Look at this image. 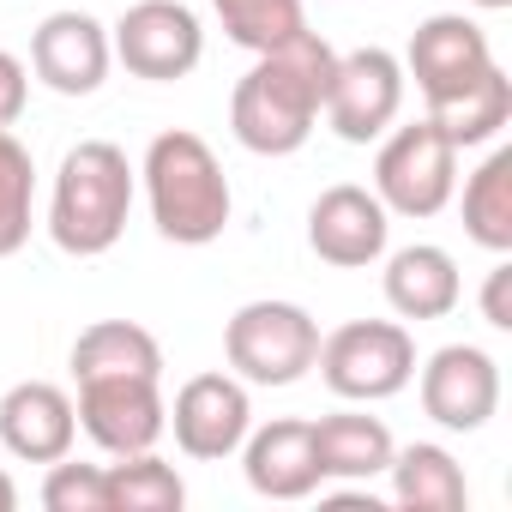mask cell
Here are the masks:
<instances>
[{"label": "cell", "instance_id": "8fae6325", "mask_svg": "<svg viewBox=\"0 0 512 512\" xmlns=\"http://www.w3.org/2000/svg\"><path fill=\"white\" fill-rule=\"evenodd\" d=\"M422 410L452 428V434H476L494 410H500V368L488 350L476 344H446L428 356L422 368Z\"/></svg>", "mask_w": 512, "mask_h": 512}, {"label": "cell", "instance_id": "2e32d148", "mask_svg": "<svg viewBox=\"0 0 512 512\" xmlns=\"http://www.w3.org/2000/svg\"><path fill=\"white\" fill-rule=\"evenodd\" d=\"M241 470L247 488L266 494V500H308L320 488V464H314V422H266V428H247L241 440Z\"/></svg>", "mask_w": 512, "mask_h": 512}, {"label": "cell", "instance_id": "5b68a950", "mask_svg": "<svg viewBox=\"0 0 512 512\" xmlns=\"http://www.w3.org/2000/svg\"><path fill=\"white\" fill-rule=\"evenodd\" d=\"M314 368L338 398L374 404V398H398L416 380V344L398 320H350L332 338H320Z\"/></svg>", "mask_w": 512, "mask_h": 512}, {"label": "cell", "instance_id": "83f0119b", "mask_svg": "<svg viewBox=\"0 0 512 512\" xmlns=\"http://www.w3.org/2000/svg\"><path fill=\"white\" fill-rule=\"evenodd\" d=\"M482 320L494 326V332H512V266L500 260L494 272H488V284H482Z\"/></svg>", "mask_w": 512, "mask_h": 512}, {"label": "cell", "instance_id": "44dd1931", "mask_svg": "<svg viewBox=\"0 0 512 512\" xmlns=\"http://www.w3.org/2000/svg\"><path fill=\"white\" fill-rule=\"evenodd\" d=\"M428 121L452 139V145H488L506 121H512V79L500 67H482L464 91H452L446 103H428Z\"/></svg>", "mask_w": 512, "mask_h": 512}, {"label": "cell", "instance_id": "7402d4cb", "mask_svg": "<svg viewBox=\"0 0 512 512\" xmlns=\"http://www.w3.org/2000/svg\"><path fill=\"white\" fill-rule=\"evenodd\" d=\"M464 229L488 253H512V145L488 151V163L464 181Z\"/></svg>", "mask_w": 512, "mask_h": 512}, {"label": "cell", "instance_id": "d4e9b609", "mask_svg": "<svg viewBox=\"0 0 512 512\" xmlns=\"http://www.w3.org/2000/svg\"><path fill=\"white\" fill-rule=\"evenodd\" d=\"M31 193H37V169L31 151L0 127V260L25 247L31 235Z\"/></svg>", "mask_w": 512, "mask_h": 512}, {"label": "cell", "instance_id": "4fadbf2b", "mask_svg": "<svg viewBox=\"0 0 512 512\" xmlns=\"http://www.w3.org/2000/svg\"><path fill=\"white\" fill-rule=\"evenodd\" d=\"M109 61H115L109 31L91 13H49L31 37V67L61 97H91L109 79Z\"/></svg>", "mask_w": 512, "mask_h": 512}, {"label": "cell", "instance_id": "f1b7e54d", "mask_svg": "<svg viewBox=\"0 0 512 512\" xmlns=\"http://www.w3.org/2000/svg\"><path fill=\"white\" fill-rule=\"evenodd\" d=\"M13 506H19V488H13L7 470H0V512H13Z\"/></svg>", "mask_w": 512, "mask_h": 512}, {"label": "cell", "instance_id": "6da1fadb", "mask_svg": "<svg viewBox=\"0 0 512 512\" xmlns=\"http://www.w3.org/2000/svg\"><path fill=\"white\" fill-rule=\"evenodd\" d=\"M332 73H338V55L314 31H296L290 43L266 49L260 61L247 67V79L235 85V97H229L235 139L253 157H290V151H302L308 133H314V121H320V109H326Z\"/></svg>", "mask_w": 512, "mask_h": 512}, {"label": "cell", "instance_id": "ac0fdd59", "mask_svg": "<svg viewBox=\"0 0 512 512\" xmlns=\"http://www.w3.org/2000/svg\"><path fill=\"white\" fill-rule=\"evenodd\" d=\"M392 428L380 416H362V410H338V416H320L314 422V464H320V482L338 476V482H368L392 464Z\"/></svg>", "mask_w": 512, "mask_h": 512}, {"label": "cell", "instance_id": "603a6c76", "mask_svg": "<svg viewBox=\"0 0 512 512\" xmlns=\"http://www.w3.org/2000/svg\"><path fill=\"white\" fill-rule=\"evenodd\" d=\"M103 488H109V512H181L187 500V482L157 452H127L103 464Z\"/></svg>", "mask_w": 512, "mask_h": 512}, {"label": "cell", "instance_id": "7a4b0ae2", "mask_svg": "<svg viewBox=\"0 0 512 512\" xmlns=\"http://www.w3.org/2000/svg\"><path fill=\"white\" fill-rule=\"evenodd\" d=\"M145 193H151V223L175 247H205L229 223V175L211 157V145L187 127L157 133L145 151Z\"/></svg>", "mask_w": 512, "mask_h": 512}, {"label": "cell", "instance_id": "ffe728a7", "mask_svg": "<svg viewBox=\"0 0 512 512\" xmlns=\"http://www.w3.org/2000/svg\"><path fill=\"white\" fill-rule=\"evenodd\" d=\"M386 470H392V500L410 506V512H464V500H470L464 470H458V458L446 446L416 440V446L392 452Z\"/></svg>", "mask_w": 512, "mask_h": 512}, {"label": "cell", "instance_id": "484cf974", "mask_svg": "<svg viewBox=\"0 0 512 512\" xmlns=\"http://www.w3.org/2000/svg\"><path fill=\"white\" fill-rule=\"evenodd\" d=\"M43 506L49 512H109V488H103V464H49L43 482Z\"/></svg>", "mask_w": 512, "mask_h": 512}, {"label": "cell", "instance_id": "cb8c5ba5", "mask_svg": "<svg viewBox=\"0 0 512 512\" xmlns=\"http://www.w3.org/2000/svg\"><path fill=\"white\" fill-rule=\"evenodd\" d=\"M211 13L223 19L229 43H241L253 55H266V49L290 43L296 31H308L302 0H211Z\"/></svg>", "mask_w": 512, "mask_h": 512}, {"label": "cell", "instance_id": "4316f807", "mask_svg": "<svg viewBox=\"0 0 512 512\" xmlns=\"http://www.w3.org/2000/svg\"><path fill=\"white\" fill-rule=\"evenodd\" d=\"M25 97H31V73H25V61L0 49V127H13V121L25 115Z\"/></svg>", "mask_w": 512, "mask_h": 512}, {"label": "cell", "instance_id": "d6986e66", "mask_svg": "<svg viewBox=\"0 0 512 512\" xmlns=\"http://www.w3.org/2000/svg\"><path fill=\"white\" fill-rule=\"evenodd\" d=\"M115 374L163 380V344L133 320H97L73 344V380H115Z\"/></svg>", "mask_w": 512, "mask_h": 512}, {"label": "cell", "instance_id": "7c38bea8", "mask_svg": "<svg viewBox=\"0 0 512 512\" xmlns=\"http://www.w3.org/2000/svg\"><path fill=\"white\" fill-rule=\"evenodd\" d=\"M392 211L368 193V187H350V181H338V187H326L320 199H314V211H308V247L320 253L326 266H344V272H356V266H374L380 253H386V223Z\"/></svg>", "mask_w": 512, "mask_h": 512}, {"label": "cell", "instance_id": "30bf717a", "mask_svg": "<svg viewBox=\"0 0 512 512\" xmlns=\"http://www.w3.org/2000/svg\"><path fill=\"white\" fill-rule=\"evenodd\" d=\"M169 428H175V446L199 464H217L229 452H241L247 428H253V404H247V386L235 374H193L181 392H175V410H169Z\"/></svg>", "mask_w": 512, "mask_h": 512}, {"label": "cell", "instance_id": "e0dca14e", "mask_svg": "<svg viewBox=\"0 0 512 512\" xmlns=\"http://www.w3.org/2000/svg\"><path fill=\"white\" fill-rule=\"evenodd\" d=\"M464 284H458V260L434 241H416V247H398L386 260V302L392 314L404 320H446L458 308Z\"/></svg>", "mask_w": 512, "mask_h": 512}, {"label": "cell", "instance_id": "52a82bcc", "mask_svg": "<svg viewBox=\"0 0 512 512\" xmlns=\"http://www.w3.org/2000/svg\"><path fill=\"white\" fill-rule=\"evenodd\" d=\"M115 61L133 73V79H187L205 55V31L193 19V7H181V0H139V7H127L115 19V37H109Z\"/></svg>", "mask_w": 512, "mask_h": 512}, {"label": "cell", "instance_id": "277c9868", "mask_svg": "<svg viewBox=\"0 0 512 512\" xmlns=\"http://www.w3.org/2000/svg\"><path fill=\"white\" fill-rule=\"evenodd\" d=\"M223 356L247 386H296L320 356V320L296 302H247L223 326Z\"/></svg>", "mask_w": 512, "mask_h": 512}, {"label": "cell", "instance_id": "9a60e30c", "mask_svg": "<svg viewBox=\"0 0 512 512\" xmlns=\"http://www.w3.org/2000/svg\"><path fill=\"white\" fill-rule=\"evenodd\" d=\"M79 434V410L61 386L49 380H19L7 398H0V446L25 464H55L73 452Z\"/></svg>", "mask_w": 512, "mask_h": 512}, {"label": "cell", "instance_id": "8992f818", "mask_svg": "<svg viewBox=\"0 0 512 512\" xmlns=\"http://www.w3.org/2000/svg\"><path fill=\"white\" fill-rule=\"evenodd\" d=\"M458 187V145L434 127V121H416V127H398L380 157H374V199L398 217H434L446 211Z\"/></svg>", "mask_w": 512, "mask_h": 512}, {"label": "cell", "instance_id": "5bb4252c", "mask_svg": "<svg viewBox=\"0 0 512 512\" xmlns=\"http://www.w3.org/2000/svg\"><path fill=\"white\" fill-rule=\"evenodd\" d=\"M404 67H410V79H416V91H422L428 103H446V97L464 91L482 67H494V55H488L482 25H470V19H458V13H434V19L416 25Z\"/></svg>", "mask_w": 512, "mask_h": 512}, {"label": "cell", "instance_id": "ba28073f", "mask_svg": "<svg viewBox=\"0 0 512 512\" xmlns=\"http://www.w3.org/2000/svg\"><path fill=\"white\" fill-rule=\"evenodd\" d=\"M404 109V67L398 55L386 49H356V55H338V73H332V91H326V127L344 139V145H368L380 139Z\"/></svg>", "mask_w": 512, "mask_h": 512}, {"label": "cell", "instance_id": "3957f363", "mask_svg": "<svg viewBox=\"0 0 512 512\" xmlns=\"http://www.w3.org/2000/svg\"><path fill=\"white\" fill-rule=\"evenodd\" d=\"M133 211V163L109 139H85L61 157L55 175V205H49V235L73 260H97L127 229Z\"/></svg>", "mask_w": 512, "mask_h": 512}, {"label": "cell", "instance_id": "9c48e42d", "mask_svg": "<svg viewBox=\"0 0 512 512\" xmlns=\"http://www.w3.org/2000/svg\"><path fill=\"white\" fill-rule=\"evenodd\" d=\"M79 428L109 452V458H127V452H151L169 428V404L157 392V380L145 374H115V380H79Z\"/></svg>", "mask_w": 512, "mask_h": 512}, {"label": "cell", "instance_id": "f546056e", "mask_svg": "<svg viewBox=\"0 0 512 512\" xmlns=\"http://www.w3.org/2000/svg\"><path fill=\"white\" fill-rule=\"evenodd\" d=\"M476 7H482V13H500V7H512V0H476Z\"/></svg>", "mask_w": 512, "mask_h": 512}]
</instances>
